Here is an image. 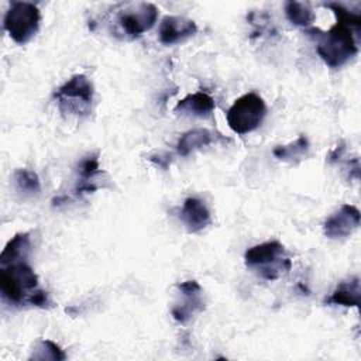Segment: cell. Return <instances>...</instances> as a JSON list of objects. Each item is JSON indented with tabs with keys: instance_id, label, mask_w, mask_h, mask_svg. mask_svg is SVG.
I'll use <instances>...</instances> for the list:
<instances>
[{
	"instance_id": "cell-1",
	"label": "cell",
	"mask_w": 361,
	"mask_h": 361,
	"mask_svg": "<svg viewBox=\"0 0 361 361\" xmlns=\"http://www.w3.org/2000/svg\"><path fill=\"white\" fill-rule=\"evenodd\" d=\"M306 34L316 39V51L323 62L330 68L343 66L358 52L353 27L345 23L337 21L327 31L310 28L306 31Z\"/></svg>"
},
{
	"instance_id": "cell-2",
	"label": "cell",
	"mask_w": 361,
	"mask_h": 361,
	"mask_svg": "<svg viewBox=\"0 0 361 361\" xmlns=\"http://www.w3.org/2000/svg\"><path fill=\"white\" fill-rule=\"evenodd\" d=\"M244 261L248 268L255 269L268 281H275L292 268V261L286 255L285 247L276 240L248 248L244 254Z\"/></svg>"
},
{
	"instance_id": "cell-3",
	"label": "cell",
	"mask_w": 361,
	"mask_h": 361,
	"mask_svg": "<svg viewBox=\"0 0 361 361\" xmlns=\"http://www.w3.org/2000/svg\"><path fill=\"white\" fill-rule=\"evenodd\" d=\"M0 289L11 303H28V298L38 289V276L27 259L1 265Z\"/></svg>"
},
{
	"instance_id": "cell-4",
	"label": "cell",
	"mask_w": 361,
	"mask_h": 361,
	"mask_svg": "<svg viewBox=\"0 0 361 361\" xmlns=\"http://www.w3.org/2000/svg\"><path fill=\"white\" fill-rule=\"evenodd\" d=\"M267 106L264 99L257 93H245L240 96L228 109L226 117L228 127L237 134L254 131L264 120Z\"/></svg>"
},
{
	"instance_id": "cell-5",
	"label": "cell",
	"mask_w": 361,
	"mask_h": 361,
	"mask_svg": "<svg viewBox=\"0 0 361 361\" xmlns=\"http://www.w3.org/2000/svg\"><path fill=\"white\" fill-rule=\"evenodd\" d=\"M94 89L85 75H73L55 92V99L61 111L78 116L90 113Z\"/></svg>"
},
{
	"instance_id": "cell-6",
	"label": "cell",
	"mask_w": 361,
	"mask_h": 361,
	"mask_svg": "<svg viewBox=\"0 0 361 361\" xmlns=\"http://www.w3.org/2000/svg\"><path fill=\"white\" fill-rule=\"evenodd\" d=\"M39 10L28 1H14L4 16V30L17 44L28 42L39 28Z\"/></svg>"
},
{
	"instance_id": "cell-7",
	"label": "cell",
	"mask_w": 361,
	"mask_h": 361,
	"mask_svg": "<svg viewBox=\"0 0 361 361\" xmlns=\"http://www.w3.org/2000/svg\"><path fill=\"white\" fill-rule=\"evenodd\" d=\"M158 17V8L152 3H138L118 13L117 21L130 37H138L148 31Z\"/></svg>"
},
{
	"instance_id": "cell-8",
	"label": "cell",
	"mask_w": 361,
	"mask_h": 361,
	"mask_svg": "<svg viewBox=\"0 0 361 361\" xmlns=\"http://www.w3.org/2000/svg\"><path fill=\"white\" fill-rule=\"evenodd\" d=\"M180 300L176 302L171 310L172 317L179 322V323H186L190 320L197 312H202L204 309V302H203V289L199 285V282L189 279L183 281L176 285Z\"/></svg>"
},
{
	"instance_id": "cell-9",
	"label": "cell",
	"mask_w": 361,
	"mask_h": 361,
	"mask_svg": "<svg viewBox=\"0 0 361 361\" xmlns=\"http://www.w3.org/2000/svg\"><path fill=\"white\" fill-rule=\"evenodd\" d=\"M360 226V210L353 204H343L329 216L323 224V233L331 240L348 237Z\"/></svg>"
},
{
	"instance_id": "cell-10",
	"label": "cell",
	"mask_w": 361,
	"mask_h": 361,
	"mask_svg": "<svg viewBox=\"0 0 361 361\" xmlns=\"http://www.w3.org/2000/svg\"><path fill=\"white\" fill-rule=\"evenodd\" d=\"M197 32V25L193 20L179 16H165L161 20L158 37L164 45H173Z\"/></svg>"
},
{
	"instance_id": "cell-11",
	"label": "cell",
	"mask_w": 361,
	"mask_h": 361,
	"mask_svg": "<svg viewBox=\"0 0 361 361\" xmlns=\"http://www.w3.org/2000/svg\"><path fill=\"white\" fill-rule=\"evenodd\" d=\"M179 219L189 233H199L212 221L207 206L197 197H188L183 202Z\"/></svg>"
},
{
	"instance_id": "cell-12",
	"label": "cell",
	"mask_w": 361,
	"mask_h": 361,
	"mask_svg": "<svg viewBox=\"0 0 361 361\" xmlns=\"http://www.w3.org/2000/svg\"><path fill=\"white\" fill-rule=\"evenodd\" d=\"M100 173L99 154L92 152L80 159L78 164V182L73 189V195L80 197L83 193H93L97 189L94 178Z\"/></svg>"
},
{
	"instance_id": "cell-13",
	"label": "cell",
	"mask_w": 361,
	"mask_h": 361,
	"mask_svg": "<svg viewBox=\"0 0 361 361\" xmlns=\"http://www.w3.org/2000/svg\"><path fill=\"white\" fill-rule=\"evenodd\" d=\"M217 140H223L220 135H217L214 131H210L207 128H196L189 130L180 135L176 144V152L180 157H186L190 152L200 149L203 147H207Z\"/></svg>"
},
{
	"instance_id": "cell-14",
	"label": "cell",
	"mask_w": 361,
	"mask_h": 361,
	"mask_svg": "<svg viewBox=\"0 0 361 361\" xmlns=\"http://www.w3.org/2000/svg\"><path fill=\"white\" fill-rule=\"evenodd\" d=\"M214 100L204 92H196L185 96L175 106V113L195 116V117H206L214 110Z\"/></svg>"
},
{
	"instance_id": "cell-15",
	"label": "cell",
	"mask_w": 361,
	"mask_h": 361,
	"mask_svg": "<svg viewBox=\"0 0 361 361\" xmlns=\"http://www.w3.org/2000/svg\"><path fill=\"white\" fill-rule=\"evenodd\" d=\"M329 305H340L345 307H357L360 303V279L351 276L347 281H341L333 293L326 299Z\"/></svg>"
},
{
	"instance_id": "cell-16",
	"label": "cell",
	"mask_w": 361,
	"mask_h": 361,
	"mask_svg": "<svg viewBox=\"0 0 361 361\" xmlns=\"http://www.w3.org/2000/svg\"><path fill=\"white\" fill-rule=\"evenodd\" d=\"M31 251V241L28 233L16 234L3 248L0 254V264L7 265L17 261H24L28 258Z\"/></svg>"
},
{
	"instance_id": "cell-17",
	"label": "cell",
	"mask_w": 361,
	"mask_h": 361,
	"mask_svg": "<svg viewBox=\"0 0 361 361\" xmlns=\"http://www.w3.org/2000/svg\"><path fill=\"white\" fill-rule=\"evenodd\" d=\"M272 154L279 161L296 165L307 157V154H309V140L305 135H299L295 141H292L286 145H276L272 149Z\"/></svg>"
},
{
	"instance_id": "cell-18",
	"label": "cell",
	"mask_w": 361,
	"mask_h": 361,
	"mask_svg": "<svg viewBox=\"0 0 361 361\" xmlns=\"http://www.w3.org/2000/svg\"><path fill=\"white\" fill-rule=\"evenodd\" d=\"M285 14L292 24L299 27H309L316 18L309 4L295 0H289L285 3Z\"/></svg>"
},
{
	"instance_id": "cell-19",
	"label": "cell",
	"mask_w": 361,
	"mask_h": 361,
	"mask_svg": "<svg viewBox=\"0 0 361 361\" xmlns=\"http://www.w3.org/2000/svg\"><path fill=\"white\" fill-rule=\"evenodd\" d=\"M16 189L23 195H38L41 190V182L38 175L30 169H16L13 175Z\"/></svg>"
},
{
	"instance_id": "cell-20",
	"label": "cell",
	"mask_w": 361,
	"mask_h": 361,
	"mask_svg": "<svg viewBox=\"0 0 361 361\" xmlns=\"http://www.w3.org/2000/svg\"><path fill=\"white\" fill-rule=\"evenodd\" d=\"M54 360V361H63L66 360V354L63 350L51 340H38L34 347V353L30 360Z\"/></svg>"
},
{
	"instance_id": "cell-21",
	"label": "cell",
	"mask_w": 361,
	"mask_h": 361,
	"mask_svg": "<svg viewBox=\"0 0 361 361\" xmlns=\"http://www.w3.org/2000/svg\"><path fill=\"white\" fill-rule=\"evenodd\" d=\"M326 7H329L330 10H333L337 21H341V23H345L348 25H351L353 28H355L357 31L360 30L361 27V16L360 13H355V11H350L348 8H345L343 4L340 3H326L324 4Z\"/></svg>"
},
{
	"instance_id": "cell-22",
	"label": "cell",
	"mask_w": 361,
	"mask_h": 361,
	"mask_svg": "<svg viewBox=\"0 0 361 361\" xmlns=\"http://www.w3.org/2000/svg\"><path fill=\"white\" fill-rule=\"evenodd\" d=\"M28 303L32 305V306H37V307H48L51 305V300H49V296H48V293L45 290L37 289L28 298Z\"/></svg>"
},
{
	"instance_id": "cell-23",
	"label": "cell",
	"mask_w": 361,
	"mask_h": 361,
	"mask_svg": "<svg viewBox=\"0 0 361 361\" xmlns=\"http://www.w3.org/2000/svg\"><path fill=\"white\" fill-rule=\"evenodd\" d=\"M149 161L154 162L155 165L166 169L171 164V157H169V154H155V155L149 157Z\"/></svg>"
}]
</instances>
